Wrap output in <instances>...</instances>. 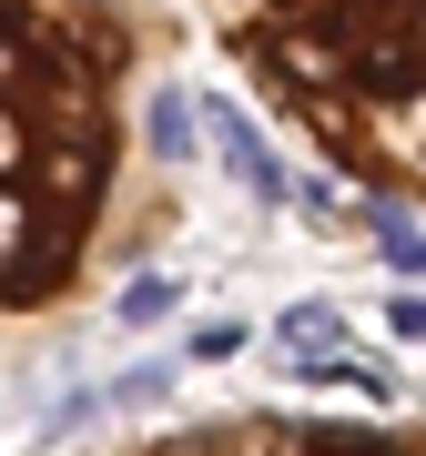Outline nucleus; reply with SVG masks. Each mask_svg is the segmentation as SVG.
<instances>
[{
  "mask_svg": "<svg viewBox=\"0 0 426 456\" xmlns=\"http://www.w3.org/2000/svg\"><path fill=\"white\" fill-rule=\"evenodd\" d=\"M244 71L376 193H426V0H203Z\"/></svg>",
  "mask_w": 426,
  "mask_h": 456,
  "instance_id": "f257e3e1",
  "label": "nucleus"
},
{
  "mask_svg": "<svg viewBox=\"0 0 426 456\" xmlns=\"http://www.w3.org/2000/svg\"><path fill=\"white\" fill-rule=\"evenodd\" d=\"M213 132H224V152H233V173H244V183H254L264 203H284V173H274V152L254 142V122H244V112H213Z\"/></svg>",
  "mask_w": 426,
  "mask_h": 456,
  "instance_id": "f03ea898",
  "label": "nucleus"
},
{
  "mask_svg": "<svg viewBox=\"0 0 426 456\" xmlns=\"http://www.w3.org/2000/svg\"><path fill=\"white\" fill-rule=\"evenodd\" d=\"M274 345H295V355H325V345H345V325L325 305H295V314H274Z\"/></svg>",
  "mask_w": 426,
  "mask_h": 456,
  "instance_id": "7ed1b4c3",
  "label": "nucleus"
},
{
  "mask_svg": "<svg viewBox=\"0 0 426 456\" xmlns=\"http://www.w3.org/2000/svg\"><path fill=\"white\" fill-rule=\"evenodd\" d=\"M163 314H173V284H163V274L122 284V325H163Z\"/></svg>",
  "mask_w": 426,
  "mask_h": 456,
  "instance_id": "20e7f679",
  "label": "nucleus"
},
{
  "mask_svg": "<svg viewBox=\"0 0 426 456\" xmlns=\"http://www.w3.org/2000/svg\"><path fill=\"white\" fill-rule=\"evenodd\" d=\"M193 365H224V355H244V325H193V345H183Z\"/></svg>",
  "mask_w": 426,
  "mask_h": 456,
  "instance_id": "39448f33",
  "label": "nucleus"
},
{
  "mask_svg": "<svg viewBox=\"0 0 426 456\" xmlns=\"http://www.w3.org/2000/svg\"><path fill=\"white\" fill-rule=\"evenodd\" d=\"M386 325L406 335V345H426V294H396V305H386Z\"/></svg>",
  "mask_w": 426,
  "mask_h": 456,
  "instance_id": "423d86ee",
  "label": "nucleus"
}]
</instances>
